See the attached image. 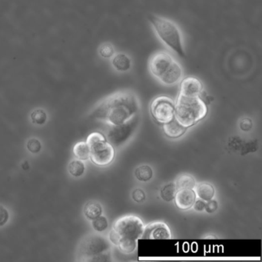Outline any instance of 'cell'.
I'll use <instances>...</instances> for the list:
<instances>
[{"label":"cell","mask_w":262,"mask_h":262,"mask_svg":"<svg viewBox=\"0 0 262 262\" xmlns=\"http://www.w3.org/2000/svg\"><path fill=\"white\" fill-rule=\"evenodd\" d=\"M110 61L112 69L116 73H127L133 70V58L128 53L116 52V54Z\"/></svg>","instance_id":"obj_12"},{"label":"cell","mask_w":262,"mask_h":262,"mask_svg":"<svg viewBox=\"0 0 262 262\" xmlns=\"http://www.w3.org/2000/svg\"><path fill=\"white\" fill-rule=\"evenodd\" d=\"M116 53V47L110 42H103L98 48V54L105 60H110Z\"/></svg>","instance_id":"obj_18"},{"label":"cell","mask_w":262,"mask_h":262,"mask_svg":"<svg viewBox=\"0 0 262 262\" xmlns=\"http://www.w3.org/2000/svg\"><path fill=\"white\" fill-rule=\"evenodd\" d=\"M177 191L178 189L176 188V184H167L161 190V198L165 202H171V201L174 200V198Z\"/></svg>","instance_id":"obj_22"},{"label":"cell","mask_w":262,"mask_h":262,"mask_svg":"<svg viewBox=\"0 0 262 262\" xmlns=\"http://www.w3.org/2000/svg\"><path fill=\"white\" fill-rule=\"evenodd\" d=\"M194 190L195 191L196 196L205 202H208L214 199L215 195V189L214 186L207 182H201L198 185L196 184Z\"/></svg>","instance_id":"obj_15"},{"label":"cell","mask_w":262,"mask_h":262,"mask_svg":"<svg viewBox=\"0 0 262 262\" xmlns=\"http://www.w3.org/2000/svg\"><path fill=\"white\" fill-rule=\"evenodd\" d=\"M139 107L140 104L136 93L131 90H123L102 101L95 110L93 116L110 125H119L134 117Z\"/></svg>","instance_id":"obj_1"},{"label":"cell","mask_w":262,"mask_h":262,"mask_svg":"<svg viewBox=\"0 0 262 262\" xmlns=\"http://www.w3.org/2000/svg\"><path fill=\"white\" fill-rule=\"evenodd\" d=\"M148 21L156 38L168 52L180 58L186 57L183 33L178 24L156 14H150Z\"/></svg>","instance_id":"obj_3"},{"label":"cell","mask_w":262,"mask_h":262,"mask_svg":"<svg viewBox=\"0 0 262 262\" xmlns=\"http://www.w3.org/2000/svg\"><path fill=\"white\" fill-rule=\"evenodd\" d=\"M132 197H133V200H134L135 202H137V203L143 202L145 200V199H146L145 191H144L143 190L141 189V188H136V189L133 191Z\"/></svg>","instance_id":"obj_27"},{"label":"cell","mask_w":262,"mask_h":262,"mask_svg":"<svg viewBox=\"0 0 262 262\" xmlns=\"http://www.w3.org/2000/svg\"><path fill=\"white\" fill-rule=\"evenodd\" d=\"M85 171V165L83 161L74 159L68 165V171L73 177L79 178L83 176Z\"/></svg>","instance_id":"obj_19"},{"label":"cell","mask_w":262,"mask_h":262,"mask_svg":"<svg viewBox=\"0 0 262 262\" xmlns=\"http://www.w3.org/2000/svg\"><path fill=\"white\" fill-rule=\"evenodd\" d=\"M139 123V117L136 114L125 123L119 125H111L107 132L105 138L114 148H119L131 139Z\"/></svg>","instance_id":"obj_8"},{"label":"cell","mask_w":262,"mask_h":262,"mask_svg":"<svg viewBox=\"0 0 262 262\" xmlns=\"http://www.w3.org/2000/svg\"><path fill=\"white\" fill-rule=\"evenodd\" d=\"M208 106L201 96L188 97L179 95L176 102L174 118L185 128L197 124L208 114Z\"/></svg>","instance_id":"obj_5"},{"label":"cell","mask_w":262,"mask_h":262,"mask_svg":"<svg viewBox=\"0 0 262 262\" xmlns=\"http://www.w3.org/2000/svg\"><path fill=\"white\" fill-rule=\"evenodd\" d=\"M135 176L140 182H148L153 177L152 168L147 165H141L135 171Z\"/></svg>","instance_id":"obj_21"},{"label":"cell","mask_w":262,"mask_h":262,"mask_svg":"<svg viewBox=\"0 0 262 262\" xmlns=\"http://www.w3.org/2000/svg\"><path fill=\"white\" fill-rule=\"evenodd\" d=\"M10 219V212L4 205H0V227L4 226Z\"/></svg>","instance_id":"obj_26"},{"label":"cell","mask_w":262,"mask_h":262,"mask_svg":"<svg viewBox=\"0 0 262 262\" xmlns=\"http://www.w3.org/2000/svg\"><path fill=\"white\" fill-rule=\"evenodd\" d=\"M217 208H219V204L214 199H211L208 202H205V210L209 214L214 213L217 209Z\"/></svg>","instance_id":"obj_28"},{"label":"cell","mask_w":262,"mask_h":262,"mask_svg":"<svg viewBox=\"0 0 262 262\" xmlns=\"http://www.w3.org/2000/svg\"><path fill=\"white\" fill-rule=\"evenodd\" d=\"M87 143L90 147V159L97 166L110 165L116 156L115 148L100 133H93L88 136Z\"/></svg>","instance_id":"obj_6"},{"label":"cell","mask_w":262,"mask_h":262,"mask_svg":"<svg viewBox=\"0 0 262 262\" xmlns=\"http://www.w3.org/2000/svg\"><path fill=\"white\" fill-rule=\"evenodd\" d=\"M148 71L159 83L174 86L184 78V70L180 62L168 51H158L148 60Z\"/></svg>","instance_id":"obj_4"},{"label":"cell","mask_w":262,"mask_h":262,"mask_svg":"<svg viewBox=\"0 0 262 262\" xmlns=\"http://www.w3.org/2000/svg\"><path fill=\"white\" fill-rule=\"evenodd\" d=\"M186 130L187 128L181 125L176 118H174L171 122L163 125L164 133L170 139H178L181 137L185 134Z\"/></svg>","instance_id":"obj_14"},{"label":"cell","mask_w":262,"mask_h":262,"mask_svg":"<svg viewBox=\"0 0 262 262\" xmlns=\"http://www.w3.org/2000/svg\"><path fill=\"white\" fill-rule=\"evenodd\" d=\"M30 119L33 124L38 125H42L46 124L47 121V113L42 108H36L30 115Z\"/></svg>","instance_id":"obj_23"},{"label":"cell","mask_w":262,"mask_h":262,"mask_svg":"<svg viewBox=\"0 0 262 262\" xmlns=\"http://www.w3.org/2000/svg\"><path fill=\"white\" fill-rule=\"evenodd\" d=\"M196 199L197 196L195 191L190 188L178 190L174 198L176 207L181 210H188L192 208Z\"/></svg>","instance_id":"obj_13"},{"label":"cell","mask_w":262,"mask_h":262,"mask_svg":"<svg viewBox=\"0 0 262 262\" xmlns=\"http://www.w3.org/2000/svg\"><path fill=\"white\" fill-rule=\"evenodd\" d=\"M205 201L202 200V199H196L195 202H194V205H193V208L195 211H202L205 210Z\"/></svg>","instance_id":"obj_30"},{"label":"cell","mask_w":262,"mask_h":262,"mask_svg":"<svg viewBox=\"0 0 262 262\" xmlns=\"http://www.w3.org/2000/svg\"><path fill=\"white\" fill-rule=\"evenodd\" d=\"M179 95L188 97L202 96L204 85L202 81L194 76L183 78L180 82Z\"/></svg>","instance_id":"obj_11"},{"label":"cell","mask_w":262,"mask_h":262,"mask_svg":"<svg viewBox=\"0 0 262 262\" xmlns=\"http://www.w3.org/2000/svg\"><path fill=\"white\" fill-rule=\"evenodd\" d=\"M171 232L169 227L164 222H152L145 225L142 239H170Z\"/></svg>","instance_id":"obj_10"},{"label":"cell","mask_w":262,"mask_h":262,"mask_svg":"<svg viewBox=\"0 0 262 262\" xmlns=\"http://www.w3.org/2000/svg\"><path fill=\"white\" fill-rule=\"evenodd\" d=\"M150 112L158 123L164 125L174 119L176 102L168 96H158L151 102Z\"/></svg>","instance_id":"obj_9"},{"label":"cell","mask_w":262,"mask_h":262,"mask_svg":"<svg viewBox=\"0 0 262 262\" xmlns=\"http://www.w3.org/2000/svg\"><path fill=\"white\" fill-rule=\"evenodd\" d=\"M145 225L140 217L126 215L113 224L108 234L110 242L125 254H131L137 248L138 240L142 239Z\"/></svg>","instance_id":"obj_2"},{"label":"cell","mask_w":262,"mask_h":262,"mask_svg":"<svg viewBox=\"0 0 262 262\" xmlns=\"http://www.w3.org/2000/svg\"><path fill=\"white\" fill-rule=\"evenodd\" d=\"M111 245L108 239L99 234H90L82 239L78 248V255L81 260H85L89 257L108 252Z\"/></svg>","instance_id":"obj_7"},{"label":"cell","mask_w":262,"mask_h":262,"mask_svg":"<svg viewBox=\"0 0 262 262\" xmlns=\"http://www.w3.org/2000/svg\"><path fill=\"white\" fill-rule=\"evenodd\" d=\"M251 127H252V122H251V119H245L241 122L240 128L243 131H249L251 129Z\"/></svg>","instance_id":"obj_29"},{"label":"cell","mask_w":262,"mask_h":262,"mask_svg":"<svg viewBox=\"0 0 262 262\" xmlns=\"http://www.w3.org/2000/svg\"><path fill=\"white\" fill-rule=\"evenodd\" d=\"M92 225H93V229L95 231L99 233L103 232L108 228V222L106 217L102 214V215L92 221Z\"/></svg>","instance_id":"obj_24"},{"label":"cell","mask_w":262,"mask_h":262,"mask_svg":"<svg viewBox=\"0 0 262 262\" xmlns=\"http://www.w3.org/2000/svg\"><path fill=\"white\" fill-rule=\"evenodd\" d=\"M83 212L87 219L93 221L102 215L103 210L100 203L96 201H90L88 203L85 204Z\"/></svg>","instance_id":"obj_16"},{"label":"cell","mask_w":262,"mask_h":262,"mask_svg":"<svg viewBox=\"0 0 262 262\" xmlns=\"http://www.w3.org/2000/svg\"><path fill=\"white\" fill-rule=\"evenodd\" d=\"M27 149L32 154H38L42 149V143L36 138L29 139L27 144Z\"/></svg>","instance_id":"obj_25"},{"label":"cell","mask_w":262,"mask_h":262,"mask_svg":"<svg viewBox=\"0 0 262 262\" xmlns=\"http://www.w3.org/2000/svg\"><path fill=\"white\" fill-rule=\"evenodd\" d=\"M174 184H176L178 190L185 189V188L194 189L196 185V181L190 174H182L178 178Z\"/></svg>","instance_id":"obj_20"},{"label":"cell","mask_w":262,"mask_h":262,"mask_svg":"<svg viewBox=\"0 0 262 262\" xmlns=\"http://www.w3.org/2000/svg\"><path fill=\"white\" fill-rule=\"evenodd\" d=\"M75 157L79 160L87 161L90 159V147L86 142H79L73 148Z\"/></svg>","instance_id":"obj_17"}]
</instances>
